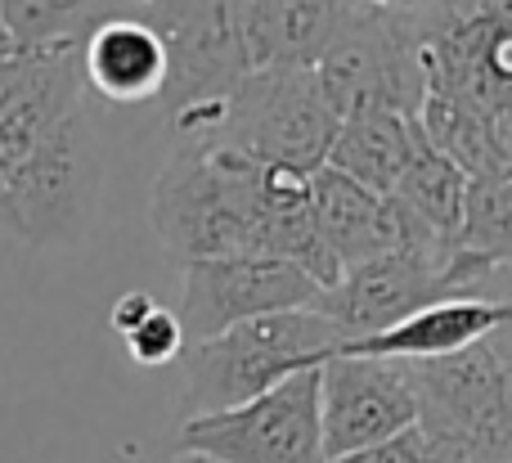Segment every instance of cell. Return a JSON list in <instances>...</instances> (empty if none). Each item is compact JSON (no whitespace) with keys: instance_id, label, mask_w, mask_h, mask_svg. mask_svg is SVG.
Listing matches in <instances>:
<instances>
[{"instance_id":"4","label":"cell","mask_w":512,"mask_h":463,"mask_svg":"<svg viewBox=\"0 0 512 463\" xmlns=\"http://www.w3.org/2000/svg\"><path fill=\"white\" fill-rule=\"evenodd\" d=\"M495 275L499 270L468 248L445 252V257L396 248L364 261V266L342 270L337 288L319 297L315 311L328 315L342 329V338H369V333L391 329V324L409 320L436 302L468 297L472 288L490 284Z\"/></svg>"},{"instance_id":"18","label":"cell","mask_w":512,"mask_h":463,"mask_svg":"<svg viewBox=\"0 0 512 463\" xmlns=\"http://www.w3.org/2000/svg\"><path fill=\"white\" fill-rule=\"evenodd\" d=\"M126 351H131V360H135V365H144V369L171 365V360L185 351V329H180L176 311L158 306V311H153L149 320L131 333V338H126Z\"/></svg>"},{"instance_id":"13","label":"cell","mask_w":512,"mask_h":463,"mask_svg":"<svg viewBox=\"0 0 512 463\" xmlns=\"http://www.w3.org/2000/svg\"><path fill=\"white\" fill-rule=\"evenodd\" d=\"M310 216H315L319 239H324V248L333 252V261L342 270L364 266V261L400 248L391 198L369 194V189H360L355 180L337 176L328 167H319L310 176Z\"/></svg>"},{"instance_id":"1","label":"cell","mask_w":512,"mask_h":463,"mask_svg":"<svg viewBox=\"0 0 512 463\" xmlns=\"http://www.w3.org/2000/svg\"><path fill=\"white\" fill-rule=\"evenodd\" d=\"M176 144H212L261 167H288L315 176L333 144L337 117L328 108L315 68H252L225 99L171 113Z\"/></svg>"},{"instance_id":"16","label":"cell","mask_w":512,"mask_h":463,"mask_svg":"<svg viewBox=\"0 0 512 463\" xmlns=\"http://www.w3.org/2000/svg\"><path fill=\"white\" fill-rule=\"evenodd\" d=\"M117 5L122 0H0V18L18 50H45L86 41L90 27L117 18Z\"/></svg>"},{"instance_id":"12","label":"cell","mask_w":512,"mask_h":463,"mask_svg":"<svg viewBox=\"0 0 512 463\" xmlns=\"http://www.w3.org/2000/svg\"><path fill=\"white\" fill-rule=\"evenodd\" d=\"M81 77L86 90L113 104H149L167 86V50L162 36L140 18H104L81 41Z\"/></svg>"},{"instance_id":"2","label":"cell","mask_w":512,"mask_h":463,"mask_svg":"<svg viewBox=\"0 0 512 463\" xmlns=\"http://www.w3.org/2000/svg\"><path fill=\"white\" fill-rule=\"evenodd\" d=\"M256 189L261 162L212 144H176L149 189V225L180 266L248 257Z\"/></svg>"},{"instance_id":"15","label":"cell","mask_w":512,"mask_h":463,"mask_svg":"<svg viewBox=\"0 0 512 463\" xmlns=\"http://www.w3.org/2000/svg\"><path fill=\"white\" fill-rule=\"evenodd\" d=\"M468 194H472V180L463 176L450 158H441L414 122V149H409L405 171H400L396 189H391L387 198L418 225V230L432 234V239L459 243Z\"/></svg>"},{"instance_id":"10","label":"cell","mask_w":512,"mask_h":463,"mask_svg":"<svg viewBox=\"0 0 512 463\" xmlns=\"http://www.w3.org/2000/svg\"><path fill=\"white\" fill-rule=\"evenodd\" d=\"M248 68H315L351 23V0H230Z\"/></svg>"},{"instance_id":"3","label":"cell","mask_w":512,"mask_h":463,"mask_svg":"<svg viewBox=\"0 0 512 463\" xmlns=\"http://www.w3.org/2000/svg\"><path fill=\"white\" fill-rule=\"evenodd\" d=\"M337 342H346L342 329L319 311L261 315V320H243L207 342H194L185 365L180 414L203 419V414L239 410L288 374L319 369Z\"/></svg>"},{"instance_id":"11","label":"cell","mask_w":512,"mask_h":463,"mask_svg":"<svg viewBox=\"0 0 512 463\" xmlns=\"http://www.w3.org/2000/svg\"><path fill=\"white\" fill-rule=\"evenodd\" d=\"M512 324V297L508 302H481V297H454L436 302L409 320L391 324L369 338H346L328 351L333 356H369V360H441L454 351H468L486 342L495 329Z\"/></svg>"},{"instance_id":"21","label":"cell","mask_w":512,"mask_h":463,"mask_svg":"<svg viewBox=\"0 0 512 463\" xmlns=\"http://www.w3.org/2000/svg\"><path fill=\"white\" fill-rule=\"evenodd\" d=\"M153 311H158V297L144 293V288H135V293H122L113 302V311H108V324H113L117 338H131V333L140 329V324L149 320Z\"/></svg>"},{"instance_id":"20","label":"cell","mask_w":512,"mask_h":463,"mask_svg":"<svg viewBox=\"0 0 512 463\" xmlns=\"http://www.w3.org/2000/svg\"><path fill=\"white\" fill-rule=\"evenodd\" d=\"M423 437H427V463H512L468 437H450V432H423Z\"/></svg>"},{"instance_id":"17","label":"cell","mask_w":512,"mask_h":463,"mask_svg":"<svg viewBox=\"0 0 512 463\" xmlns=\"http://www.w3.org/2000/svg\"><path fill=\"white\" fill-rule=\"evenodd\" d=\"M459 248L477 252L499 275H512V176L499 185H472Z\"/></svg>"},{"instance_id":"23","label":"cell","mask_w":512,"mask_h":463,"mask_svg":"<svg viewBox=\"0 0 512 463\" xmlns=\"http://www.w3.org/2000/svg\"><path fill=\"white\" fill-rule=\"evenodd\" d=\"M18 54V45H14V36H9V27H5V18H0V63H9Z\"/></svg>"},{"instance_id":"5","label":"cell","mask_w":512,"mask_h":463,"mask_svg":"<svg viewBox=\"0 0 512 463\" xmlns=\"http://www.w3.org/2000/svg\"><path fill=\"white\" fill-rule=\"evenodd\" d=\"M315 81L337 122L351 113H369V108L418 117L427 81L409 18L373 14V9L355 5L351 23L337 32V41L315 63Z\"/></svg>"},{"instance_id":"9","label":"cell","mask_w":512,"mask_h":463,"mask_svg":"<svg viewBox=\"0 0 512 463\" xmlns=\"http://www.w3.org/2000/svg\"><path fill=\"white\" fill-rule=\"evenodd\" d=\"M144 23L162 36L167 50V113L225 99L252 72L230 0H158Z\"/></svg>"},{"instance_id":"19","label":"cell","mask_w":512,"mask_h":463,"mask_svg":"<svg viewBox=\"0 0 512 463\" xmlns=\"http://www.w3.org/2000/svg\"><path fill=\"white\" fill-rule=\"evenodd\" d=\"M328 463H427V437H423V428H409V432H400V437H391V441L351 450V455L328 459Z\"/></svg>"},{"instance_id":"7","label":"cell","mask_w":512,"mask_h":463,"mask_svg":"<svg viewBox=\"0 0 512 463\" xmlns=\"http://www.w3.org/2000/svg\"><path fill=\"white\" fill-rule=\"evenodd\" d=\"M324 288L297 266L274 257H212L189 261L180 288V329L185 342H207L243 320L279 311H315Z\"/></svg>"},{"instance_id":"24","label":"cell","mask_w":512,"mask_h":463,"mask_svg":"<svg viewBox=\"0 0 512 463\" xmlns=\"http://www.w3.org/2000/svg\"><path fill=\"white\" fill-rule=\"evenodd\" d=\"M171 463H216V459H207V455H194V450H176V459Z\"/></svg>"},{"instance_id":"6","label":"cell","mask_w":512,"mask_h":463,"mask_svg":"<svg viewBox=\"0 0 512 463\" xmlns=\"http://www.w3.org/2000/svg\"><path fill=\"white\" fill-rule=\"evenodd\" d=\"M180 450L216 463H324L319 369H301L225 414L180 423Z\"/></svg>"},{"instance_id":"14","label":"cell","mask_w":512,"mask_h":463,"mask_svg":"<svg viewBox=\"0 0 512 463\" xmlns=\"http://www.w3.org/2000/svg\"><path fill=\"white\" fill-rule=\"evenodd\" d=\"M409 149H414V117L369 108V113H351L337 122L333 144L324 153V167L355 180L369 194L387 198L396 189L400 171H405Z\"/></svg>"},{"instance_id":"8","label":"cell","mask_w":512,"mask_h":463,"mask_svg":"<svg viewBox=\"0 0 512 463\" xmlns=\"http://www.w3.org/2000/svg\"><path fill=\"white\" fill-rule=\"evenodd\" d=\"M418 428V396L405 360L333 356L319 365L324 463Z\"/></svg>"},{"instance_id":"22","label":"cell","mask_w":512,"mask_h":463,"mask_svg":"<svg viewBox=\"0 0 512 463\" xmlns=\"http://www.w3.org/2000/svg\"><path fill=\"white\" fill-rule=\"evenodd\" d=\"M351 5L373 9V14H405V9H414L418 0H351Z\"/></svg>"}]
</instances>
